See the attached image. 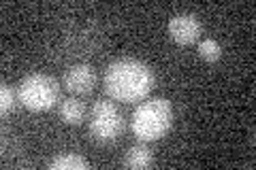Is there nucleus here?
<instances>
[{
    "label": "nucleus",
    "mask_w": 256,
    "mask_h": 170,
    "mask_svg": "<svg viewBox=\"0 0 256 170\" xmlns=\"http://www.w3.org/2000/svg\"><path fill=\"white\" fill-rule=\"evenodd\" d=\"M156 75L150 64L137 58L114 60L105 70L102 87L111 100L116 102H141L154 90Z\"/></svg>",
    "instance_id": "obj_1"
},
{
    "label": "nucleus",
    "mask_w": 256,
    "mask_h": 170,
    "mask_svg": "<svg viewBox=\"0 0 256 170\" xmlns=\"http://www.w3.org/2000/svg\"><path fill=\"white\" fill-rule=\"evenodd\" d=\"M173 128V104L166 98L141 100L130 117V130L141 143L164 139Z\"/></svg>",
    "instance_id": "obj_2"
},
{
    "label": "nucleus",
    "mask_w": 256,
    "mask_h": 170,
    "mask_svg": "<svg viewBox=\"0 0 256 170\" xmlns=\"http://www.w3.org/2000/svg\"><path fill=\"white\" fill-rule=\"evenodd\" d=\"M18 100L28 111H50L60 100V81L45 72H30L20 81Z\"/></svg>",
    "instance_id": "obj_3"
},
{
    "label": "nucleus",
    "mask_w": 256,
    "mask_h": 170,
    "mask_svg": "<svg viewBox=\"0 0 256 170\" xmlns=\"http://www.w3.org/2000/svg\"><path fill=\"white\" fill-rule=\"evenodd\" d=\"M126 128L124 113L120 111L116 100L111 98H98L90 109V121H88V130L90 139L100 145H111L122 136Z\"/></svg>",
    "instance_id": "obj_4"
},
{
    "label": "nucleus",
    "mask_w": 256,
    "mask_h": 170,
    "mask_svg": "<svg viewBox=\"0 0 256 170\" xmlns=\"http://www.w3.org/2000/svg\"><path fill=\"white\" fill-rule=\"evenodd\" d=\"M100 47V32L92 26H77L73 32H66L62 36V58H79V55L96 53Z\"/></svg>",
    "instance_id": "obj_5"
},
{
    "label": "nucleus",
    "mask_w": 256,
    "mask_h": 170,
    "mask_svg": "<svg viewBox=\"0 0 256 170\" xmlns=\"http://www.w3.org/2000/svg\"><path fill=\"white\" fill-rule=\"evenodd\" d=\"M203 26L194 13H175L169 19V34L178 45L186 47L201 38Z\"/></svg>",
    "instance_id": "obj_6"
},
{
    "label": "nucleus",
    "mask_w": 256,
    "mask_h": 170,
    "mask_svg": "<svg viewBox=\"0 0 256 170\" xmlns=\"http://www.w3.org/2000/svg\"><path fill=\"white\" fill-rule=\"evenodd\" d=\"M62 85L64 90L75 94V96H86L92 94L94 85H96V70L90 66V64H73L64 70L62 77Z\"/></svg>",
    "instance_id": "obj_7"
},
{
    "label": "nucleus",
    "mask_w": 256,
    "mask_h": 170,
    "mask_svg": "<svg viewBox=\"0 0 256 170\" xmlns=\"http://www.w3.org/2000/svg\"><path fill=\"white\" fill-rule=\"evenodd\" d=\"M122 164H124L126 168H130V170H146V168H152V166H154V151L148 147V143L132 145V147L126 151Z\"/></svg>",
    "instance_id": "obj_8"
},
{
    "label": "nucleus",
    "mask_w": 256,
    "mask_h": 170,
    "mask_svg": "<svg viewBox=\"0 0 256 170\" xmlns=\"http://www.w3.org/2000/svg\"><path fill=\"white\" fill-rule=\"evenodd\" d=\"M58 115L66 126H79L86 117V102L79 100L77 96H70V98L60 100V109Z\"/></svg>",
    "instance_id": "obj_9"
},
{
    "label": "nucleus",
    "mask_w": 256,
    "mask_h": 170,
    "mask_svg": "<svg viewBox=\"0 0 256 170\" xmlns=\"http://www.w3.org/2000/svg\"><path fill=\"white\" fill-rule=\"evenodd\" d=\"M52 170H86L90 168V162L79 153H62V156H56L50 162Z\"/></svg>",
    "instance_id": "obj_10"
},
{
    "label": "nucleus",
    "mask_w": 256,
    "mask_h": 170,
    "mask_svg": "<svg viewBox=\"0 0 256 170\" xmlns=\"http://www.w3.org/2000/svg\"><path fill=\"white\" fill-rule=\"evenodd\" d=\"M198 55L205 60V62H218L222 58V47L218 40H214V38H201L198 40Z\"/></svg>",
    "instance_id": "obj_11"
},
{
    "label": "nucleus",
    "mask_w": 256,
    "mask_h": 170,
    "mask_svg": "<svg viewBox=\"0 0 256 170\" xmlns=\"http://www.w3.org/2000/svg\"><path fill=\"white\" fill-rule=\"evenodd\" d=\"M0 111H2V115L6 113H11L15 109V92L11 90V85H6V81L0 83Z\"/></svg>",
    "instance_id": "obj_12"
}]
</instances>
